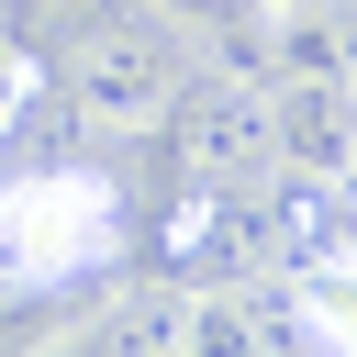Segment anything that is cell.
Here are the masks:
<instances>
[{
  "mask_svg": "<svg viewBox=\"0 0 357 357\" xmlns=\"http://www.w3.org/2000/svg\"><path fill=\"white\" fill-rule=\"evenodd\" d=\"M167 134H178V190H268V167H279L257 78H190Z\"/></svg>",
  "mask_w": 357,
  "mask_h": 357,
  "instance_id": "3",
  "label": "cell"
},
{
  "mask_svg": "<svg viewBox=\"0 0 357 357\" xmlns=\"http://www.w3.org/2000/svg\"><path fill=\"white\" fill-rule=\"evenodd\" d=\"M11 89H22V78H11V45H0V123H11Z\"/></svg>",
  "mask_w": 357,
  "mask_h": 357,
  "instance_id": "8",
  "label": "cell"
},
{
  "mask_svg": "<svg viewBox=\"0 0 357 357\" xmlns=\"http://www.w3.org/2000/svg\"><path fill=\"white\" fill-rule=\"evenodd\" d=\"M301 324H312V357H357V245H312L301 279H290Z\"/></svg>",
  "mask_w": 357,
  "mask_h": 357,
  "instance_id": "6",
  "label": "cell"
},
{
  "mask_svg": "<svg viewBox=\"0 0 357 357\" xmlns=\"http://www.w3.org/2000/svg\"><path fill=\"white\" fill-rule=\"evenodd\" d=\"M56 89L89 134H167V112L190 100V56L156 0H89L56 56Z\"/></svg>",
  "mask_w": 357,
  "mask_h": 357,
  "instance_id": "1",
  "label": "cell"
},
{
  "mask_svg": "<svg viewBox=\"0 0 357 357\" xmlns=\"http://www.w3.org/2000/svg\"><path fill=\"white\" fill-rule=\"evenodd\" d=\"M178 290H134V301H112L100 312V335H89V357H178Z\"/></svg>",
  "mask_w": 357,
  "mask_h": 357,
  "instance_id": "7",
  "label": "cell"
},
{
  "mask_svg": "<svg viewBox=\"0 0 357 357\" xmlns=\"http://www.w3.org/2000/svg\"><path fill=\"white\" fill-rule=\"evenodd\" d=\"M268 145H279V178H312V190H346L357 178V78L346 67H268Z\"/></svg>",
  "mask_w": 357,
  "mask_h": 357,
  "instance_id": "4",
  "label": "cell"
},
{
  "mask_svg": "<svg viewBox=\"0 0 357 357\" xmlns=\"http://www.w3.org/2000/svg\"><path fill=\"white\" fill-rule=\"evenodd\" d=\"M123 245V212L89 167H22L0 178V279L11 290H67V279H100Z\"/></svg>",
  "mask_w": 357,
  "mask_h": 357,
  "instance_id": "2",
  "label": "cell"
},
{
  "mask_svg": "<svg viewBox=\"0 0 357 357\" xmlns=\"http://www.w3.org/2000/svg\"><path fill=\"white\" fill-rule=\"evenodd\" d=\"M178 357H312V324H301L290 290L212 279V290H190V312H178Z\"/></svg>",
  "mask_w": 357,
  "mask_h": 357,
  "instance_id": "5",
  "label": "cell"
}]
</instances>
